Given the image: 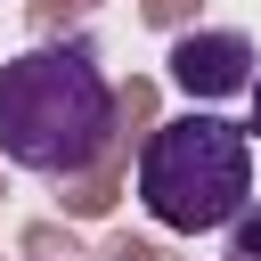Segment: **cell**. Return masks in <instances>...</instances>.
Listing matches in <instances>:
<instances>
[{
	"label": "cell",
	"instance_id": "cell-1",
	"mask_svg": "<svg viewBox=\"0 0 261 261\" xmlns=\"http://www.w3.org/2000/svg\"><path fill=\"white\" fill-rule=\"evenodd\" d=\"M122 98L98 65V41H33L0 65V155L33 179H82L106 163Z\"/></svg>",
	"mask_w": 261,
	"mask_h": 261
},
{
	"label": "cell",
	"instance_id": "cell-3",
	"mask_svg": "<svg viewBox=\"0 0 261 261\" xmlns=\"http://www.w3.org/2000/svg\"><path fill=\"white\" fill-rule=\"evenodd\" d=\"M163 73H171L188 98L212 106V98H245L253 73H261V57H253V41H245L237 24H204V33H179V41H171Z\"/></svg>",
	"mask_w": 261,
	"mask_h": 261
},
{
	"label": "cell",
	"instance_id": "cell-2",
	"mask_svg": "<svg viewBox=\"0 0 261 261\" xmlns=\"http://www.w3.org/2000/svg\"><path fill=\"white\" fill-rule=\"evenodd\" d=\"M139 204L171 237H212L253 204V139L245 122H220L212 106L171 114L139 147Z\"/></svg>",
	"mask_w": 261,
	"mask_h": 261
},
{
	"label": "cell",
	"instance_id": "cell-5",
	"mask_svg": "<svg viewBox=\"0 0 261 261\" xmlns=\"http://www.w3.org/2000/svg\"><path fill=\"white\" fill-rule=\"evenodd\" d=\"M245 98H253V122H245V139H261V73H253V90H245Z\"/></svg>",
	"mask_w": 261,
	"mask_h": 261
},
{
	"label": "cell",
	"instance_id": "cell-4",
	"mask_svg": "<svg viewBox=\"0 0 261 261\" xmlns=\"http://www.w3.org/2000/svg\"><path fill=\"white\" fill-rule=\"evenodd\" d=\"M228 261H261V212H253V204L228 220Z\"/></svg>",
	"mask_w": 261,
	"mask_h": 261
}]
</instances>
